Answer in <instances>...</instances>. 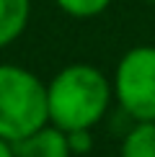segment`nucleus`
<instances>
[{"label": "nucleus", "mask_w": 155, "mask_h": 157, "mask_svg": "<svg viewBox=\"0 0 155 157\" xmlns=\"http://www.w3.org/2000/svg\"><path fill=\"white\" fill-rule=\"evenodd\" d=\"M47 124V85L18 64H0V136L18 142Z\"/></svg>", "instance_id": "obj_2"}, {"label": "nucleus", "mask_w": 155, "mask_h": 157, "mask_svg": "<svg viewBox=\"0 0 155 157\" xmlns=\"http://www.w3.org/2000/svg\"><path fill=\"white\" fill-rule=\"evenodd\" d=\"M0 157H16V152H13V142L3 139V136H0Z\"/></svg>", "instance_id": "obj_9"}, {"label": "nucleus", "mask_w": 155, "mask_h": 157, "mask_svg": "<svg viewBox=\"0 0 155 157\" xmlns=\"http://www.w3.org/2000/svg\"><path fill=\"white\" fill-rule=\"evenodd\" d=\"M54 3L73 18H93L106 10L111 0H54Z\"/></svg>", "instance_id": "obj_7"}, {"label": "nucleus", "mask_w": 155, "mask_h": 157, "mask_svg": "<svg viewBox=\"0 0 155 157\" xmlns=\"http://www.w3.org/2000/svg\"><path fill=\"white\" fill-rule=\"evenodd\" d=\"M114 95L134 121H155V47H134L119 59Z\"/></svg>", "instance_id": "obj_3"}, {"label": "nucleus", "mask_w": 155, "mask_h": 157, "mask_svg": "<svg viewBox=\"0 0 155 157\" xmlns=\"http://www.w3.org/2000/svg\"><path fill=\"white\" fill-rule=\"evenodd\" d=\"M153 3H155V0H153Z\"/></svg>", "instance_id": "obj_10"}, {"label": "nucleus", "mask_w": 155, "mask_h": 157, "mask_svg": "<svg viewBox=\"0 0 155 157\" xmlns=\"http://www.w3.org/2000/svg\"><path fill=\"white\" fill-rule=\"evenodd\" d=\"M90 129H80V132H70L67 134V139H70V149L73 152H80V155H85L90 152V147H93V139H90Z\"/></svg>", "instance_id": "obj_8"}, {"label": "nucleus", "mask_w": 155, "mask_h": 157, "mask_svg": "<svg viewBox=\"0 0 155 157\" xmlns=\"http://www.w3.org/2000/svg\"><path fill=\"white\" fill-rule=\"evenodd\" d=\"M13 152L16 157H70L73 149H70L67 132L47 124L34 134L13 142Z\"/></svg>", "instance_id": "obj_4"}, {"label": "nucleus", "mask_w": 155, "mask_h": 157, "mask_svg": "<svg viewBox=\"0 0 155 157\" xmlns=\"http://www.w3.org/2000/svg\"><path fill=\"white\" fill-rule=\"evenodd\" d=\"M111 85L93 64H70L47 85L49 124L62 132L96 126L109 108Z\"/></svg>", "instance_id": "obj_1"}, {"label": "nucleus", "mask_w": 155, "mask_h": 157, "mask_svg": "<svg viewBox=\"0 0 155 157\" xmlns=\"http://www.w3.org/2000/svg\"><path fill=\"white\" fill-rule=\"evenodd\" d=\"M29 13L31 0H0V47H8L23 34Z\"/></svg>", "instance_id": "obj_5"}, {"label": "nucleus", "mask_w": 155, "mask_h": 157, "mask_svg": "<svg viewBox=\"0 0 155 157\" xmlns=\"http://www.w3.org/2000/svg\"><path fill=\"white\" fill-rule=\"evenodd\" d=\"M121 157H155V121H137L121 142Z\"/></svg>", "instance_id": "obj_6"}]
</instances>
